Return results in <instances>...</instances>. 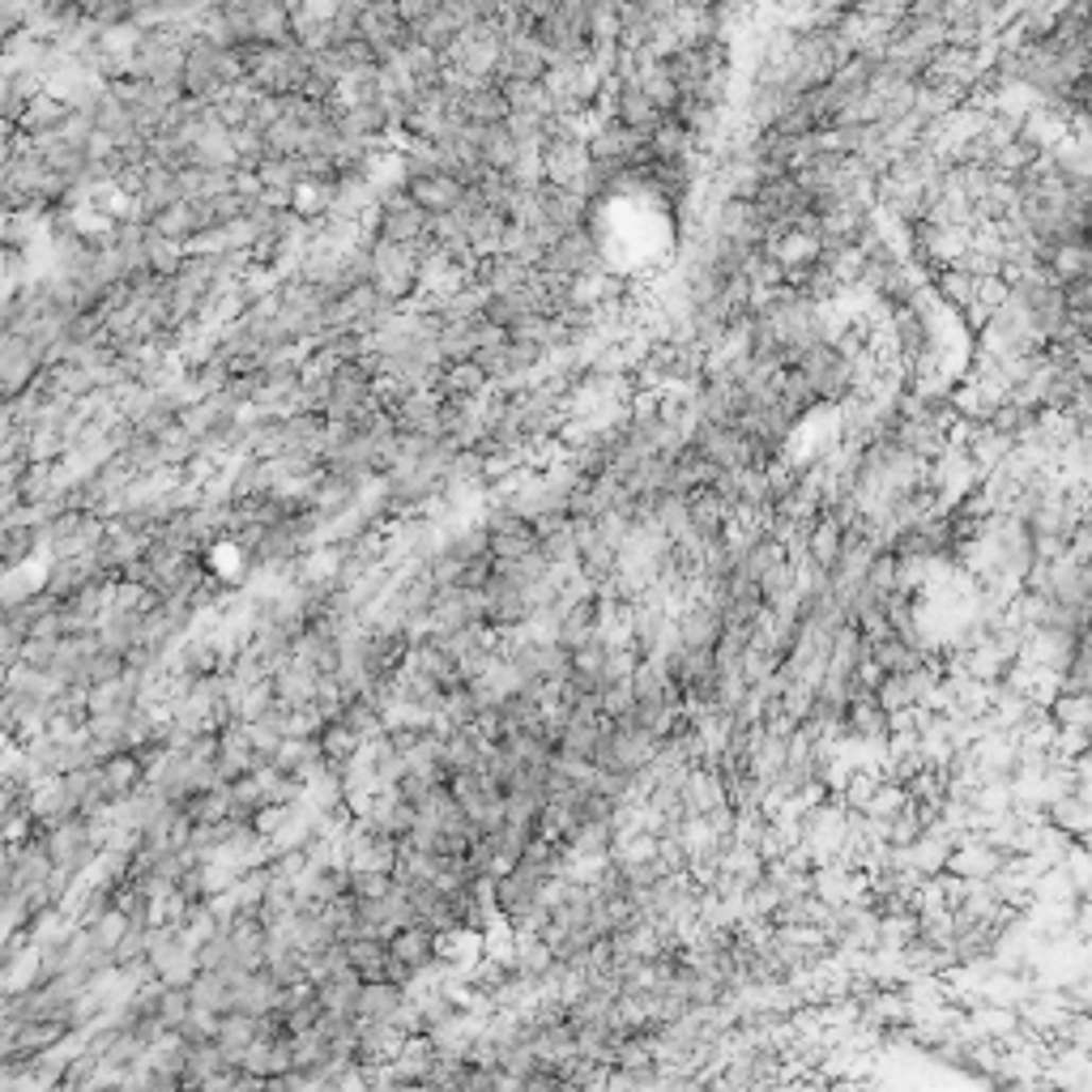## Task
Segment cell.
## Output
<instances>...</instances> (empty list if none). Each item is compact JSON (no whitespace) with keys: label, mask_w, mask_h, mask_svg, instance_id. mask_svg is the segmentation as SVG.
Wrapping results in <instances>:
<instances>
[{"label":"cell","mask_w":1092,"mask_h":1092,"mask_svg":"<svg viewBox=\"0 0 1092 1092\" xmlns=\"http://www.w3.org/2000/svg\"><path fill=\"white\" fill-rule=\"evenodd\" d=\"M841 546H846V533H841V525L833 521V516H824L819 512L815 516V525H811V533H806V560L815 564V568H833L837 564V556H841Z\"/></svg>","instance_id":"9c48e42d"},{"label":"cell","mask_w":1092,"mask_h":1092,"mask_svg":"<svg viewBox=\"0 0 1092 1092\" xmlns=\"http://www.w3.org/2000/svg\"><path fill=\"white\" fill-rule=\"evenodd\" d=\"M69 116H73V112H69L61 99H52V95H39L35 103H27V112H22L18 129H22V133H35V141H44V137L61 133V129L69 124Z\"/></svg>","instance_id":"8fae6325"},{"label":"cell","mask_w":1092,"mask_h":1092,"mask_svg":"<svg viewBox=\"0 0 1092 1092\" xmlns=\"http://www.w3.org/2000/svg\"><path fill=\"white\" fill-rule=\"evenodd\" d=\"M986 427H990L994 436H1003L1007 444H1024V440L1037 436V410H1028V406H1020V402L1007 397V402H999V406L990 410Z\"/></svg>","instance_id":"ba28073f"},{"label":"cell","mask_w":1092,"mask_h":1092,"mask_svg":"<svg viewBox=\"0 0 1092 1092\" xmlns=\"http://www.w3.org/2000/svg\"><path fill=\"white\" fill-rule=\"evenodd\" d=\"M482 389H487V376L478 372L474 359H465V363H444V368L436 372V385H431V393H436V397H448V402H474Z\"/></svg>","instance_id":"5b68a950"},{"label":"cell","mask_w":1092,"mask_h":1092,"mask_svg":"<svg viewBox=\"0 0 1092 1092\" xmlns=\"http://www.w3.org/2000/svg\"><path fill=\"white\" fill-rule=\"evenodd\" d=\"M1045 721H1050L1054 730H1088V696L1058 692V696L1045 704Z\"/></svg>","instance_id":"4fadbf2b"},{"label":"cell","mask_w":1092,"mask_h":1092,"mask_svg":"<svg viewBox=\"0 0 1092 1092\" xmlns=\"http://www.w3.org/2000/svg\"><path fill=\"white\" fill-rule=\"evenodd\" d=\"M683 499H687V533L696 542H717L726 533V525L734 521V504L726 495H717L713 487H696Z\"/></svg>","instance_id":"7a4b0ae2"},{"label":"cell","mask_w":1092,"mask_h":1092,"mask_svg":"<svg viewBox=\"0 0 1092 1092\" xmlns=\"http://www.w3.org/2000/svg\"><path fill=\"white\" fill-rule=\"evenodd\" d=\"M943 308H952V312H960V308H969L973 304V295H977V283L969 278V273L960 269V265H948V269H935L931 273V287H926Z\"/></svg>","instance_id":"30bf717a"},{"label":"cell","mask_w":1092,"mask_h":1092,"mask_svg":"<svg viewBox=\"0 0 1092 1092\" xmlns=\"http://www.w3.org/2000/svg\"><path fill=\"white\" fill-rule=\"evenodd\" d=\"M594 265H602V243H598L594 226H585V231L560 235L551 248H546V260L538 269H551V273H560V278L573 283V278H581V273L594 269Z\"/></svg>","instance_id":"6da1fadb"},{"label":"cell","mask_w":1092,"mask_h":1092,"mask_svg":"<svg viewBox=\"0 0 1092 1092\" xmlns=\"http://www.w3.org/2000/svg\"><path fill=\"white\" fill-rule=\"evenodd\" d=\"M538 205H542V218L551 222L560 235L568 231H585L590 218H594V205L568 188H556V184H538Z\"/></svg>","instance_id":"3957f363"},{"label":"cell","mask_w":1092,"mask_h":1092,"mask_svg":"<svg viewBox=\"0 0 1092 1092\" xmlns=\"http://www.w3.org/2000/svg\"><path fill=\"white\" fill-rule=\"evenodd\" d=\"M636 86H641V95L649 99V107H653L658 116H670V107L679 103V90H675V82L666 78V69H662V65L641 69V73H636Z\"/></svg>","instance_id":"7c38bea8"},{"label":"cell","mask_w":1092,"mask_h":1092,"mask_svg":"<svg viewBox=\"0 0 1092 1092\" xmlns=\"http://www.w3.org/2000/svg\"><path fill=\"white\" fill-rule=\"evenodd\" d=\"M1041 269L1050 273V283H1054V287H1067V283H1075V278H1092V256H1088V243H1054Z\"/></svg>","instance_id":"52a82bcc"},{"label":"cell","mask_w":1092,"mask_h":1092,"mask_svg":"<svg viewBox=\"0 0 1092 1092\" xmlns=\"http://www.w3.org/2000/svg\"><path fill=\"white\" fill-rule=\"evenodd\" d=\"M402 192H406V201L419 205L427 218L453 214V209L461 205V197H465V188H461L453 175H414V180L402 184Z\"/></svg>","instance_id":"277c9868"},{"label":"cell","mask_w":1092,"mask_h":1092,"mask_svg":"<svg viewBox=\"0 0 1092 1092\" xmlns=\"http://www.w3.org/2000/svg\"><path fill=\"white\" fill-rule=\"evenodd\" d=\"M1041 815H1045V824H1050L1054 833H1062V837L1088 846V798H1084V794H1058Z\"/></svg>","instance_id":"8992f818"},{"label":"cell","mask_w":1092,"mask_h":1092,"mask_svg":"<svg viewBox=\"0 0 1092 1092\" xmlns=\"http://www.w3.org/2000/svg\"><path fill=\"white\" fill-rule=\"evenodd\" d=\"M1058 295H1062V308H1067V312H1088V304H1092V278H1075V283L1058 287Z\"/></svg>","instance_id":"5bb4252c"}]
</instances>
